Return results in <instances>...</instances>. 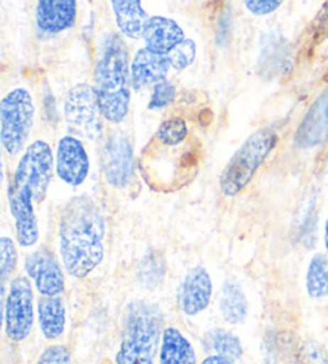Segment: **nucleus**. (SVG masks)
Instances as JSON below:
<instances>
[{"label":"nucleus","mask_w":328,"mask_h":364,"mask_svg":"<svg viewBox=\"0 0 328 364\" xmlns=\"http://www.w3.org/2000/svg\"><path fill=\"white\" fill-rule=\"evenodd\" d=\"M55 159L50 144L37 140L24 149L9 188V205L15 220L16 240L21 247L39 241L35 205L45 199L52 183Z\"/></svg>","instance_id":"1"},{"label":"nucleus","mask_w":328,"mask_h":364,"mask_svg":"<svg viewBox=\"0 0 328 364\" xmlns=\"http://www.w3.org/2000/svg\"><path fill=\"white\" fill-rule=\"evenodd\" d=\"M104 235V217L93 199L79 196L69 200L60 220V254L72 278H85L99 265Z\"/></svg>","instance_id":"2"},{"label":"nucleus","mask_w":328,"mask_h":364,"mask_svg":"<svg viewBox=\"0 0 328 364\" xmlns=\"http://www.w3.org/2000/svg\"><path fill=\"white\" fill-rule=\"evenodd\" d=\"M131 74L129 69V52L125 42L117 34L107 36L101 43L94 69V92H97L101 114L106 121L119 124L129 112Z\"/></svg>","instance_id":"3"},{"label":"nucleus","mask_w":328,"mask_h":364,"mask_svg":"<svg viewBox=\"0 0 328 364\" xmlns=\"http://www.w3.org/2000/svg\"><path fill=\"white\" fill-rule=\"evenodd\" d=\"M162 310L155 304L135 300L127 306L117 364H154L162 342Z\"/></svg>","instance_id":"4"},{"label":"nucleus","mask_w":328,"mask_h":364,"mask_svg":"<svg viewBox=\"0 0 328 364\" xmlns=\"http://www.w3.org/2000/svg\"><path fill=\"white\" fill-rule=\"evenodd\" d=\"M277 143V135L273 129H260L250 135L219 177V188L224 196H237L250 183L258 168L273 151Z\"/></svg>","instance_id":"5"},{"label":"nucleus","mask_w":328,"mask_h":364,"mask_svg":"<svg viewBox=\"0 0 328 364\" xmlns=\"http://www.w3.org/2000/svg\"><path fill=\"white\" fill-rule=\"evenodd\" d=\"M34 103L26 89H15L0 103V140L10 156L20 154L34 127Z\"/></svg>","instance_id":"6"},{"label":"nucleus","mask_w":328,"mask_h":364,"mask_svg":"<svg viewBox=\"0 0 328 364\" xmlns=\"http://www.w3.org/2000/svg\"><path fill=\"white\" fill-rule=\"evenodd\" d=\"M99 103L94 87L88 84L74 85L65 100V119L71 136L97 140L101 135Z\"/></svg>","instance_id":"7"},{"label":"nucleus","mask_w":328,"mask_h":364,"mask_svg":"<svg viewBox=\"0 0 328 364\" xmlns=\"http://www.w3.org/2000/svg\"><path fill=\"white\" fill-rule=\"evenodd\" d=\"M34 324V296L26 276L10 282L5 297V332L11 342H23L29 337Z\"/></svg>","instance_id":"8"},{"label":"nucleus","mask_w":328,"mask_h":364,"mask_svg":"<svg viewBox=\"0 0 328 364\" xmlns=\"http://www.w3.org/2000/svg\"><path fill=\"white\" fill-rule=\"evenodd\" d=\"M24 269L43 297H56L65 291V273L47 247H39L24 259Z\"/></svg>","instance_id":"9"},{"label":"nucleus","mask_w":328,"mask_h":364,"mask_svg":"<svg viewBox=\"0 0 328 364\" xmlns=\"http://www.w3.org/2000/svg\"><path fill=\"white\" fill-rule=\"evenodd\" d=\"M56 173L71 186H79L87 180L88 171H90V159L79 138L62 136L56 148Z\"/></svg>","instance_id":"10"},{"label":"nucleus","mask_w":328,"mask_h":364,"mask_svg":"<svg viewBox=\"0 0 328 364\" xmlns=\"http://www.w3.org/2000/svg\"><path fill=\"white\" fill-rule=\"evenodd\" d=\"M101 167L107 183L116 188L127 185L133 173V154L127 138L117 135L106 141L101 154Z\"/></svg>","instance_id":"11"},{"label":"nucleus","mask_w":328,"mask_h":364,"mask_svg":"<svg viewBox=\"0 0 328 364\" xmlns=\"http://www.w3.org/2000/svg\"><path fill=\"white\" fill-rule=\"evenodd\" d=\"M212 278L204 267H194L187 272L178 289V309L187 316L204 311L212 300Z\"/></svg>","instance_id":"12"},{"label":"nucleus","mask_w":328,"mask_h":364,"mask_svg":"<svg viewBox=\"0 0 328 364\" xmlns=\"http://www.w3.org/2000/svg\"><path fill=\"white\" fill-rule=\"evenodd\" d=\"M170 63L167 55L155 53L149 48L138 50L130 65L131 84L136 89L144 87H155L157 84L167 80Z\"/></svg>","instance_id":"13"},{"label":"nucleus","mask_w":328,"mask_h":364,"mask_svg":"<svg viewBox=\"0 0 328 364\" xmlns=\"http://www.w3.org/2000/svg\"><path fill=\"white\" fill-rule=\"evenodd\" d=\"M77 2L74 0H40L35 7V23L42 33L58 34L74 26Z\"/></svg>","instance_id":"14"},{"label":"nucleus","mask_w":328,"mask_h":364,"mask_svg":"<svg viewBox=\"0 0 328 364\" xmlns=\"http://www.w3.org/2000/svg\"><path fill=\"white\" fill-rule=\"evenodd\" d=\"M143 39L144 43H146V48L153 50L155 53L168 55L186 37L176 21L165 16H151Z\"/></svg>","instance_id":"15"},{"label":"nucleus","mask_w":328,"mask_h":364,"mask_svg":"<svg viewBox=\"0 0 328 364\" xmlns=\"http://www.w3.org/2000/svg\"><path fill=\"white\" fill-rule=\"evenodd\" d=\"M111 5L121 33L130 39H141L151 20L141 2L138 0H112Z\"/></svg>","instance_id":"16"},{"label":"nucleus","mask_w":328,"mask_h":364,"mask_svg":"<svg viewBox=\"0 0 328 364\" xmlns=\"http://www.w3.org/2000/svg\"><path fill=\"white\" fill-rule=\"evenodd\" d=\"M160 364H195L191 342L176 328H167L160 342Z\"/></svg>","instance_id":"17"},{"label":"nucleus","mask_w":328,"mask_h":364,"mask_svg":"<svg viewBox=\"0 0 328 364\" xmlns=\"http://www.w3.org/2000/svg\"><path fill=\"white\" fill-rule=\"evenodd\" d=\"M39 324L42 334L48 341L61 337L66 328V306L60 296L39 300Z\"/></svg>","instance_id":"18"},{"label":"nucleus","mask_w":328,"mask_h":364,"mask_svg":"<svg viewBox=\"0 0 328 364\" xmlns=\"http://www.w3.org/2000/svg\"><path fill=\"white\" fill-rule=\"evenodd\" d=\"M219 310L226 323L241 324L248 313L247 297L234 281H226L219 296Z\"/></svg>","instance_id":"19"},{"label":"nucleus","mask_w":328,"mask_h":364,"mask_svg":"<svg viewBox=\"0 0 328 364\" xmlns=\"http://www.w3.org/2000/svg\"><path fill=\"white\" fill-rule=\"evenodd\" d=\"M204 350L210 356L226 358V360L236 361L242 356L244 350L241 341L226 329H212L204 336Z\"/></svg>","instance_id":"20"},{"label":"nucleus","mask_w":328,"mask_h":364,"mask_svg":"<svg viewBox=\"0 0 328 364\" xmlns=\"http://www.w3.org/2000/svg\"><path fill=\"white\" fill-rule=\"evenodd\" d=\"M306 291L311 299H324L328 296V259L324 254H315L309 263Z\"/></svg>","instance_id":"21"},{"label":"nucleus","mask_w":328,"mask_h":364,"mask_svg":"<svg viewBox=\"0 0 328 364\" xmlns=\"http://www.w3.org/2000/svg\"><path fill=\"white\" fill-rule=\"evenodd\" d=\"M187 136V125L180 117L168 119L157 130V140L165 146H178Z\"/></svg>","instance_id":"22"},{"label":"nucleus","mask_w":328,"mask_h":364,"mask_svg":"<svg viewBox=\"0 0 328 364\" xmlns=\"http://www.w3.org/2000/svg\"><path fill=\"white\" fill-rule=\"evenodd\" d=\"M195 42L192 39H185L178 47L173 48L172 52L167 55L170 66L176 71H182L186 69L189 65H192V61L195 60Z\"/></svg>","instance_id":"23"},{"label":"nucleus","mask_w":328,"mask_h":364,"mask_svg":"<svg viewBox=\"0 0 328 364\" xmlns=\"http://www.w3.org/2000/svg\"><path fill=\"white\" fill-rule=\"evenodd\" d=\"M18 263V252L15 242L10 237L4 236L0 240V274H2V284L9 279V276L15 272Z\"/></svg>","instance_id":"24"},{"label":"nucleus","mask_w":328,"mask_h":364,"mask_svg":"<svg viewBox=\"0 0 328 364\" xmlns=\"http://www.w3.org/2000/svg\"><path fill=\"white\" fill-rule=\"evenodd\" d=\"M176 97V89L175 85L170 82V80H163V82L157 84L154 87L153 97H151V102L148 105L149 109H163L167 108L168 105L173 103Z\"/></svg>","instance_id":"25"},{"label":"nucleus","mask_w":328,"mask_h":364,"mask_svg":"<svg viewBox=\"0 0 328 364\" xmlns=\"http://www.w3.org/2000/svg\"><path fill=\"white\" fill-rule=\"evenodd\" d=\"M35 364H71V353L65 345H50L37 358Z\"/></svg>","instance_id":"26"},{"label":"nucleus","mask_w":328,"mask_h":364,"mask_svg":"<svg viewBox=\"0 0 328 364\" xmlns=\"http://www.w3.org/2000/svg\"><path fill=\"white\" fill-rule=\"evenodd\" d=\"M245 7L253 15H269L280 7V0H245Z\"/></svg>","instance_id":"27"},{"label":"nucleus","mask_w":328,"mask_h":364,"mask_svg":"<svg viewBox=\"0 0 328 364\" xmlns=\"http://www.w3.org/2000/svg\"><path fill=\"white\" fill-rule=\"evenodd\" d=\"M306 358L309 364H327V353L322 347H317L315 345H309L307 351H306Z\"/></svg>","instance_id":"28"},{"label":"nucleus","mask_w":328,"mask_h":364,"mask_svg":"<svg viewBox=\"0 0 328 364\" xmlns=\"http://www.w3.org/2000/svg\"><path fill=\"white\" fill-rule=\"evenodd\" d=\"M200 364H236L234 361L231 360H226V358H219V356H208L205 358L204 361H202Z\"/></svg>","instance_id":"29"},{"label":"nucleus","mask_w":328,"mask_h":364,"mask_svg":"<svg viewBox=\"0 0 328 364\" xmlns=\"http://www.w3.org/2000/svg\"><path fill=\"white\" fill-rule=\"evenodd\" d=\"M325 249H327V255H328V217L325 222Z\"/></svg>","instance_id":"30"}]
</instances>
